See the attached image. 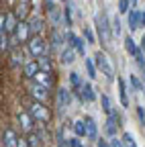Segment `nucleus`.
I'll use <instances>...</instances> for the list:
<instances>
[{
    "instance_id": "obj_1",
    "label": "nucleus",
    "mask_w": 145,
    "mask_h": 147,
    "mask_svg": "<svg viewBox=\"0 0 145 147\" xmlns=\"http://www.w3.org/2000/svg\"><path fill=\"white\" fill-rule=\"evenodd\" d=\"M29 113L35 117V121L37 123H41V125H47L49 121H51V110L45 106V102H41V100H33L31 104H29Z\"/></svg>"
},
{
    "instance_id": "obj_2",
    "label": "nucleus",
    "mask_w": 145,
    "mask_h": 147,
    "mask_svg": "<svg viewBox=\"0 0 145 147\" xmlns=\"http://www.w3.org/2000/svg\"><path fill=\"white\" fill-rule=\"evenodd\" d=\"M96 29H98V35H100L102 43H104V45H108L115 33H113V25L108 23V16H106V12L96 14Z\"/></svg>"
},
{
    "instance_id": "obj_3",
    "label": "nucleus",
    "mask_w": 145,
    "mask_h": 147,
    "mask_svg": "<svg viewBox=\"0 0 145 147\" xmlns=\"http://www.w3.org/2000/svg\"><path fill=\"white\" fill-rule=\"evenodd\" d=\"M94 61H96V67L102 71V76H104L106 80H113V78H115V65H113L111 57H108L106 53L98 51V53L94 55Z\"/></svg>"
},
{
    "instance_id": "obj_4",
    "label": "nucleus",
    "mask_w": 145,
    "mask_h": 147,
    "mask_svg": "<svg viewBox=\"0 0 145 147\" xmlns=\"http://www.w3.org/2000/svg\"><path fill=\"white\" fill-rule=\"evenodd\" d=\"M27 47H29V53L33 55V57H41V55H47V43L41 39L39 35H35L33 39L27 43Z\"/></svg>"
},
{
    "instance_id": "obj_5",
    "label": "nucleus",
    "mask_w": 145,
    "mask_h": 147,
    "mask_svg": "<svg viewBox=\"0 0 145 147\" xmlns=\"http://www.w3.org/2000/svg\"><path fill=\"white\" fill-rule=\"evenodd\" d=\"M16 121H19V125H21V131H25V133H31V131H33V125H35V117H33L31 113H25V110H19V113H16Z\"/></svg>"
},
{
    "instance_id": "obj_6",
    "label": "nucleus",
    "mask_w": 145,
    "mask_h": 147,
    "mask_svg": "<svg viewBox=\"0 0 145 147\" xmlns=\"http://www.w3.org/2000/svg\"><path fill=\"white\" fill-rule=\"evenodd\" d=\"M29 92H31L33 100H41V102H47V98H49V88H47V86H43V84H37V82L29 86Z\"/></svg>"
},
{
    "instance_id": "obj_7",
    "label": "nucleus",
    "mask_w": 145,
    "mask_h": 147,
    "mask_svg": "<svg viewBox=\"0 0 145 147\" xmlns=\"http://www.w3.org/2000/svg\"><path fill=\"white\" fill-rule=\"evenodd\" d=\"M127 21H129V29L135 33L139 27H143V12H141V10H137V8L133 6L129 12H127Z\"/></svg>"
},
{
    "instance_id": "obj_8",
    "label": "nucleus",
    "mask_w": 145,
    "mask_h": 147,
    "mask_svg": "<svg viewBox=\"0 0 145 147\" xmlns=\"http://www.w3.org/2000/svg\"><path fill=\"white\" fill-rule=\"evenodd\" d=\"M55 102H57L59 113H63V110L71 104V92H69L67 88H59V90H57V96H55Z\"/></svg>"
},
{
    "instance_id": "obj_9",
    "label": "nucleus",
    "mask_w": 145,
    "mask_h": 147,
    "mask_svg": "<svg viewBox=\"0 0 145 147\" xmlns=\"http://www.w3.org/2000/svg\"><path fill=\"white\" fill-rule=\"evenodd\" d=\"M31 27H29V23H25V21H21L19 25H16V29H14V37L19 39L21 43H29L31 41Z\"/></svg>"
},
{
    "instance_id": "obj_10",
    "label": "nucleus",
    "mask_w": 145,
    "mask_h": 147,
    "mask_svg": "<svg viewBox=\"0 0 145 147\" xmlns=\"http://www.w3.org/2000/svg\"><path fill=\"white\" fill-rule=\"evenodd\" d=\"M67 37V41H69V45L71 47H74L76 51H78V55H86V47H84V39H82V37H78V35H74V33H67L65 35Z\"/></svg>"
},
{
    "instance_id": "obj_11",
    "label": "nucleus",
    "mask_w": 145,
    "mask_h": 147,
    "mask_svg": "<svg viewBox=\"0 0 145 147\" xmlns=\"http://www.w3.org/2000/svg\"><path fill=\"white\" fill-rule=\"evenodd\" d=\"M49 12V18H51V25H53V29H59L61 25H65V18H63V10H59L57 6H53L51 10H47Z\"/></svg>"
},
{
    "instance_id": "obj_12",
    "label": "nucleus",
    "mask_w": 145,
    "mask_h": 147,
    "mask_svg": "<svg viewBox=\"0 0 145 147\" xmlns=\"http://www.w3.org/2000/svg\"><path fill=\"white\" fill-rule=\"evenodd\" d=\"M16 14H2V29L0 31H4V33H14V29H16Z\"/></svg>"
},
{
    "instance_id": "obj_13",
    "label": "nucleus",
    "mask_w": 145,
    "mask_h": 147,
    "mask_svg": "<svg viewBox=\"0 0 145 147\" xmlns=\"http://www.w3.org/2000/svg\"><path fill=\"white\" fill-rule=\"evenodd\" d=\"M37 84H43V86H47L49 90L53 88V76H51V71H43V69H39L37 74H35V78H33Z\"/></svg>"
},
{
    "instance_id": "obj_14",
    "label": "nucleus",
    "mask_w": 145,
    "mask_h": 147,
    "mask_svg": "<svg viewBox=\"0 0 145 147\" xmlns=\"http://www.w3.org/2000/svg\"><path fill=\"white\" fill-rule=\"evenodd\" d=\"M16 143H19L16 133L12 131V129H4V133H2V147H16Z\"/></svg>"
},
{
    "instance_id": "obj_15",
    "label": "nucleus",
    "mask_w": 145,
    "mask_h": 147,
    "mask_svg": "<svg viewBox=\"0 0 145 147\" xmlns=\"http://www.w3.org/2000/svg\"><path fill=\"white\" fill-rule=\"evenodd\" d=\"M80 94H82V100H84V102H94V100H96L94 88H92V84H88V82H84V84H82Z\"/></svg>"
},
{
    "instance_id": "obj_16",
    "label": "nucleus",
    "mask_w": 145,
    "mask_h": 147,
    "mask_svg": "<svg viewBox=\"0 0 145 147\" xmlns=\"http://www.w3.org/2000/svg\"><path fill=\"white\" fill-rule=\"evenodd\" d=\"M84 121H86V137L94 141V139L98 137V127H96V121H94L92 117H86Z\"/></svg>"
},
{
    "instance_id": "obj_17",
    "label": "nucleus",
    "mask_w": 145,
    "mask_h": 147,
    "mask_svg": "<svg viewBox=\"0 0 145 147\" xmlns=\"http://www.w3.org/2000/svg\"><path fill=\"white\" fill-rule=\"evenodd\" d=\"M76 53H78V51L71 47V45L65 47V49H61V53H59V61H61V63H71V61L76 59Z\"/></svg>"
},
{
    "instance_id": "obj_18",
    "label": "nucleus",
    "mask_w": 145,
    "mask_h": 147,
    "mask_svg": "<svg viewBox=\"0 0 145 147\" xmlns=\"http://www.w3.org/2000/svg\"><path fill=\"white\" fill-rule=\"evenodd\" d=\"M29 27H31V33L33 35H41V31L45 29V21H43L41 16H33L31 23H29Z\"/></svg>"
},
{
    "instance_id": "obj_19",
    "label": "nucleus",
    "mask_w": 145,
    "mask_h": 147,
    "mask_svg": "<svg viewBox=\"0 0 145 147\" xmlns=\"http://www.w3.org/2000/svg\"><path fill=\"white\" fill-rule=\"evenodd\" d=\"M117 123H119V117H117V113H113V115H108V119H106V133L111 135V137H115V133H117Z\"/></svg>"
},
{
    "instance_id": "obj_20",
    "label": "nucleus",
    "mask_w": 145,
    "mask_h": 147,
    "mask_svg": "<svg viewBox=\"0 0 145 147\" xmlns=\"http://www.w3.org/2000/svg\"><path fill=\"white\" fill-rule=\"evenodd\" d=\"M39 69H41V67H39V61H37V59H33V61L25 63L23 74H25V78H35V74H37Z\"/></svg>"
},
{
    "instance_id": "obj_21",
    "label": "nucleus",
    "mask_w": 145,
    "mask_h": 147,
    "mask_svg": "<svg viewBox=\"0 0 145 147\" xmlns=\"http://www.w3.org/2000/svg\"><path fill=\"white\" fill-rule=\"evenodd\" d=\"M125 49L129 51L133 57H137L139 53H143V49L139 47V45H135V41H133V37H125Z\"/></svg>"
},
{
    "instance_id": "obj_22",
    "label": "nucleus",
    "mask_w": 145,
    "mask_h": 147,
    "mask_svg": "<svg viewBox=\"0 0 145 147\" xmlns=\"http://www.w3.org/2000/svg\"><path fill=\"white\" fill-rule=\"evenodd\" d=\"M27 141H29L31 147H43V143H45V141H43V135H41V133H35V131L29 133Z\"/></svg>"
},
{
    "instance_id": "obj_23",
    "label": "nucleus",
    "mask_w": 145,
    "mask_h": 147,
    "mask_svg": "<svg viewBox=\"0 0 145 147\" xmlns=\"http://www.w3.org/2000/svg\"><path fill=\"white\" fill-rule=\"evenodd\" d=\"M117 84H119V96H121V104H123V106H129V98H127L125 80H123V78H119V80H117Z\"/></svg>"
},
{
    "instance_id": "obj_24",
    "label": "nucleus",
    "mask_w": 145,
    "mask_h": 147,
    "mask_svg": "<svg viewBox=\"0 0 145 147\" xmlns=\"http://www.w3.org/2000/svg\"><path fill=\"white\" fill-rule=\"evenodd\" d=\"M35 59L39 61V67H41L43 71H51V74H53V61L47 57V55H41V57H35Z\"/></svg>"
},
{
    "instance_id": "obj_25",
    "label": "nucleus",
    "mask_w": 145,
    "mask_h": 147,
    "mask_svg": "<svg viewBox=\"0 0 145 147\" xmlns=\"http://www.w3.org/2000/svg\"><path fill=\"white\" fill-rule=\"evenodd\" d=\"M61 45H63V37H61L59 31L55 29V31L51 33V47H53V49H61Z\"/></svg>"
},
{
    "instance_id": "obj_26",
    "label": "nucleus",
    "mask_w": 145,
    "mask_h": 147,
    "mask_svg": "<svg viewBox=\"0 0 145 147\" xmlns=\"http://www.w3.org/2000/svg\"><path fill=\"white\" fill-rule=\"evenodd\" d=\"M10 65H12V67H19V65H23V53H21L19 49L10 51Z\"/></svg>"
},
{
    "instance_id": "obj_27",
    "label": "nucleus",
    "mask_w": 145,
    "mask_h": 147,
    "mask_svg": "<svg viewBox=\"0 0 145 147\" xmlns=\"http://www.w3.org/2000/svg\"><path fill=\"white\" fill-rule=\"evenodd\" d=\"M84 67H86V71H88V78H96V61H92V59H84Z\"/></svg>"
},
{
    "instance_id": "obj_28",
    "label": "nucleus",
    "mask_w": 145,
    "mask_h": 147,
    "mask_svg": "<svg viewBox=\"0 0 145 147\" xmlns=\"http://www.w3.org/2000/svg\"><path fill=\"white\" fill-rule=\"evenodd\" d=\"M69 84H71V88H74L76 92H80V88H82V80H80V74H76V71H71L69 74Z\"/></svg>"
},
{
    "instance_id": "obj_29",
    "label": "nucleus",
    "mask_w": 145,
    "mask_h": 147,
    "mask_svg": "<svg viewBox=\"0 0 145 147\" xmlns=\"http://www.w3.org/2000/svg\"><path fill=\"white\" fill-rule=\"evenodd\" d=\"M100 102H102V110L106 113V117L115 113V108H113V104H111V98H108L106 94H102V96H100Z\"/></svg>"
},
{
    "instance_id": "obj_30",
    "label": "nucleus",
    "mask_w": 145,
    "mask_h": 147,
    "mask_svg": "<svg viewBox=\"0 0 145 147\" xmlns=\"http://www.w3.org/2000/svg\"><path fill=\"white\" fill-rule=\"evenodd\" d=\"M74 131L78 137H86V121H76L74 123Z\"/></svg>"
},
{
    "instance_id": "obj_31",
    "label": "nucleus",
    "mask_w": 145,
    "mask_h": 147,
    "mask_svg": "<svg viewBox=\"0 0 145 147\" xmlns=\"http://www.w3.org/2000/svg\"><path fill=\"white\" fill-rule=\"evenodd\" d=\"M131 0H119V14H127L131 10Z\"/></svg>"
},
{
    "instance_id": "obj_32",
    "label": "nucleus",
    "mask_w": 145,
    "mask_h": 147,
    "mask_svg": "<svg viewBox=\"0 0 145 147\" xmlns=\"http://www.w3.org/2000/svg\"><path fill=\"white\" fill-rule=\"evenodd\" d=\"M27 12H29V2H23V4H21L19 8H16V12H14V14L19 16L21 21H25V16H27Z\"/></svg>"
},
{
    "instance_id": "obj_33",
    "label": "nucleus",
    "mask_w": 145,
    "mask_h": 147,
    "mask_svg": "<svg viewBox=\"0 0 145 147\" xmlns=\"http://www.w3.org/2000/svg\"><path fill=\"white\" fill-rule=\"evenodd\" d=\"M123 145L125 147H137V143H135V139H133L131 133H123Z\"/></svg>"
},
{
    "instance_id": "obj_34",
    "label": "nucleus",
    "mask_w": 145,
    "mask_h": 147,
    "mask_svg": "<svg viewBox=\"0 0 145 147\" xmlns=\"http://www.w3.org/2000/svg\"><path fill=\"white\" fill-rule=\"evenodd\" d=\"M63 18H65V27H71V25H74V21H71V6H69V4L63 8Z\"/></svg>"
},
{
    "instance_id": "obj_35",
    "label": "nucleus",
    "mask_w": 145,
    "mask_h": 147,
    "mask_svg": "<svg viewBox=\"0 0 145 147\" xmlns=\"http://www.w3.org/2000/svg\"><path fill=\"white\" fill-rule=\"evenodd\" d=\"M84 39H86L88 43H94V41H96V37H94V33H92V29H90V27H84Z\"/></svg>"
},
{
    "instance_id": "obj_36",
    "label": "nucleus",
    "mask_w": 145,
    "mask_h": 147,
    "mask_svg": "<svg viewBox=\"0 0 145 147\" xmlns=\"http://www.w3.org/2000/svg\"><path fill=\"white\" fill-rule=\"evenodd\" d=\"M129 80H131V86H133L135 90H143V88H145V86L141 84V80L135 76V74H131V78H129Z\"/></svg>"
},
{
    "instance_id": "obj_37",
    "label": "nucleus",
    "mask_w": 145,
    "mask_h": 147,
    "mask_svg": "<svg viewBox=\"0 0 145 147\" xmlns=\"http://www.w3.org/2000/svg\"><path fill=\"white\" fill-rule=\"evenodd\" d=\"M113 33L115 35H121V18H119V14L113 18Z\"/></svg>"
},
{
    "instance_id": "obj_38",
    "label": "nucleus",
    "mask_w": 145,
    "mask_h": 147,
    "mask_svg": "<svg viewBox=\"0 0 145 147\" xmlns=\"http://www.w3.org/2000/svg\"><path fill=\"white\" fill-rule=\"evenodd\" d=\"M111 147H125V145H123V137H121V139L113 137V139H111Z\"/></svg>"
},
{
    "instance_id": "obj_39",
    "label": "nucleus",
    "mask_w": 145,
    "mask_h": 147,
    "mask_svg": "<svg viewBox=\"0 0 145 147\" xmlns=\"http://www.w3.org/2000/svg\"><path fill=\"white\" fill-rule=\"evenodd\" d=\"M80 141L78 139H65V147H78Z\"/></svg>"
},
{
    "instance_id": "obj_40",
    "label": "nucleus",
    "mask_w": 145,
    "mask_h": 147,
    "mask_svg": "<svg viewBox=\"0 0 145 147\" xmlns=\"http://www.w3.org/2000/svg\"><path fill=\"white\" fill-rule=\"evenodd\" d=\"M137 115H139V119H141V123H145V110H143L141 106H137Z\"/></svg>"
},
{
    "instance_id": "obj_41",
    "label": "nucleus",
    "mask_w": 145,
    "mask_h": 147,
    "mask_svg": "<svg viewBox=\"0 0 145 147\" xmlns=\"http://www.w3.org/2000/svg\"><path fill=\"white\" fill-rule=\"evenodd\" d=\"M16 147H31L27 139H19V143H16Z\"/></svg>"
},
{
    "instance_id": "obj_42",
    "label": "nucleus",
    "mask_w": 145,
    "mask_h": 147,
    "mask_svg": "<svg viewBox=\"0 0 145 147\" xmlns=\"http://www.w3.org/2000/svg\"><path fill=\"white\" fill-rule=\"evenodd\" d=\"M98 147H111V143H106V141H98Z\"/></svg>"
},
{
    "instance_id": "obj_43",
    "label": "nucleus",
    "mask_w": 145,
    "mask_h": 147,
    "mask_svg": "<svg viewBox=\"0 0 145 147\" xmlns=\"http://www.w3.org/2000/svg\"><path fill=\"white\" fill-rule=\"evenodd\" d=\"M141 49L145 51V35H143V39H141Z\"/></svg>"
},
{
    "instance_id": "obj_44",
    "label": "nucleus",
    "mask_w": 145,
    "mask_h": 147,
    "mask_svg": "<svg viewBox=\"0 0 145 147\" xmlns=\"http://www.w3.org/2000/svg\"><path fill=\"white\" fill-rule=\"evenodd\" d=\"M141 69H143V80H145V63L141 65Z\"/></svg>"
},
{
    "instance_id": "obj_45",
    "label": "nucleus",
    "mask_w": 145,
    "mask_h": 147,
    "mask_svg": "<svg viewBox=\"0 0 145 147\" xmlns=\"http://www.w3.org/2000/svg\"><path fill=\"white\" fill-rule=\"evenodd\" d=\"M143 29H145V10H143Z\"/></svg>"
},
{
    "instance_id": "obj_46",
    "label": "nucleus",
    "mask_w": 145,
    "mask_h": 147,
    "mask_svg": "<svg viewBox=\"0 0 145 147\" xmlns=\"http://www.w3.org/2000/svg\"><path fill=\"white\" fill-rule=\"evenodd\" d=\"M131 2H133V6H135V4H137V2H139V0H131Z\"/></svg>"
},
{
    "instance_id": "obj_47",
    "label": "nucleus",
    "mask_w": 145,
    "mask_h": 147,
    "mask_svg": "<svg viewBox=\"0 0 145 147\" xmlns=\"http://www.w3.org/2000/svg\"><path fill=\"white\" fill-rule=\"evenodd\" d=\"M78 147H84V145H82V143H80V145H78Z\"/></svg>"
},
{
    "instance_id": "obj_48",
    "label": "nucleus",
    "mask_w": 145,
    "mask_h": 147,
    "mask_svg": "<svg viewBox=\"0 0 145 147\" xmlns=\"http://www.w3.org/2000/svg\"><path fill=\"white\" fill-rule=\"evenodd\" d=\"M141 92H145V88H143V90H141Z\"/></svg>"
},
{
    "instance_id": "obj_49",
    "label": "nucleus",
    "mask_w": 145,
    "mask_h": 147,
    "mask_svg": "<svg viewBox=\"0 0 145 147\" xmlns=\"http://www.w3.org/2000/svg\"><path fill=\"white\" fill-rule=\"evenodd\" d=\"M63 2H65V0H63Z\"/></svg>"
},
{
    "instance_id": "obj_50",
    "label": "nucleus",
    "mask_w": 145,
    "mask_h": 147,
    "mask_svg": "<svg viewBox=\"0 0 145 147\" xmlns=\"http://www.w3.org/2000/svg\"><path fill=\"white\" fill-rule=\"evenodd\" d=\"M59 147H61V145H59Z\"/></svg>"
}]
</instances>
